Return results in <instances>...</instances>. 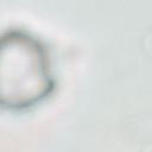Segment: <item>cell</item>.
Here are the masks:
<instances>
[{
	"label": "cell",
	"instance_id": "cell-1",
	"mask_svg": "<svg viewBox=\"0 0 152 152\" xmlns=\"http://www.w3.org/2000/svg\"><path fill=\"white\" fill-rule=\"evenodd\" d=\"M8 82L2 88L10 87V106H30L44 97L52 87L45 50L40 44L25 34L10 36Z\"/></svg>",
	"mask_w": 152,
	"mask_h": 152
}]
</instances>
